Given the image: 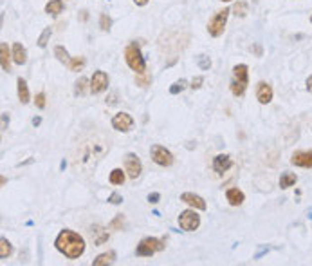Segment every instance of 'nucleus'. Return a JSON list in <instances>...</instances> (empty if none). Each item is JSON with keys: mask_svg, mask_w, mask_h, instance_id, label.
<instances>
[{"mask_svg": "<svg viewBox=\"0 0 312 266\" xmlns=\"http://www.w3.org/2000/svg\"><path fill=\"white\" fill-rule=\"evenodd\" d=\"M56 250L63 254L67 259H79L85 252V241L83 237L72 230H62L55 241Z\"/></svg>", "mask_w": 312, "mask_h": 266, "instance_id": "obj_1", "label": "nucleus"}, {"mask_svg": "<svg viewBox=\"0 0 312 266\" xmlns=\"http://www.w3.org/2000/svg\"><path fill=\"white\" fill-rule=\"evenodd\" d=\"M125 62L135 75H141V73L146 71V62H144V56L141 53V45L137 42H130L125 47Z\"/></svg>", "mask_w": 312, "mask_h": 266, "instance_id": "obj_2", "label": "nucleus"}, {"mask_svg": "<svg viewBox=\"0 0 312 266\" xmlns=\"http://www.w3.org/2000/svg\"><path fill=\"white\" fill-rule=\"evenodd\" d=\"M249 84V69L246 64H238L233 67V80H231V92L235 96H244Z\"/></svg>", "mask_w": 312, "mask_h": 266, "instance_id": "obj_3", "label": "nucleus"}, {"mask_svg": "<svg viewBox=\"0 0 312 266\" xmlns=\"http://www.w3.org/2000/svg\"><path fill=\"white\" fill-rule=\"evenodd\" d=\"M229 13H231V9H229V7H224L222 11H218L217 15L208 22V33L213 36V38H218L220 35H224L226 24H228V18H229Z\"/></svg>", "mask_w": 312, "mask_h": 266, "instance_id": "obj_4", "label": "nucleus"}, {"mask_svg": "<svg viewBox=\"0 0 312 266\" xmlns=\"http://www.w3.org/2000/svg\"><path fill=\"white\" fill-rule=\"evenodd\" d=\"M164 248V243L155 239V237H144L135 248V254L139 257H152L155 252H161Z\"/></svg>", "mask_w": 312, "mask_h": 266, "instance_id": "obj_5", "label": "nucleus"}, {"mask_svg": "<svg viewBox=\"0 0 312 266\" xmlns=\"http://www.w3.org/2000/svg\"><path fill=\"white\" fill-rule=\"evenodd\" d=\"M150 156H152V161L157 163L161 167H170L174 165V154L163 145H152L150 147Z\"/></svg>", "mask_w": 312, "mask_h": 266, "instance_id": "obj_6", "label": "nucleus"}, {"mask_svg": "<svg viewBox=\"0 0 312 266\" xmlns=\"http://www.w3.org/2000/svg\"><path fill=\"white\" fill-rule=\"evenodd\" d=\"M179 225L181 228L186 232H193L198 228L200 225V216H198L195 210H184L181 212V216H179Z\"/></svg>", "mask_w": 312, "mask_h": 266, "instance_id": "obj_7", "label": "nucleus"}, {"mask_svg": "<svg viewBox=\"0 0 312 266\" xmlns=\"http://www.w3.org/2000/svg\"><path fill=\"white\" fill-rule=\"evenodd\" d=\"M125 171H126L130 179H137V177L141 176L143 165H141V160L137 158V154L130 152V154L125 156Z\"/></svg>", "mask_w": 312, "mask_h": 266, "instance_id": "obj_8", "label": "nucleus"}, {"mask_svg": "<svg viewBox=\"0 0 312 266\" xmlns=\"http://www.w3.org/2000/svg\"><path fill=\"white\" fill-rule=\"evenodd\" d=\"M109 75L105 71H94V75L90 78V92L92 94H99L109 87Z\"/></svg>", "mask_w": 312, "mask_h": 266, "instance_id": "obj_9", "label": "nucleus"}, {"mask_svg": "<svg viewBox=\"0 0 312 266\" xmlns=\"http://www.w3.org/2000/svg\"><path fill=\"white\" fill-rule=\"evenodd\" d=\"M112 127L119 132H128L132 127H134V118L128 114V112H118V114L112 118Z\"/></svg>", "mask_w": 312, "mask_h": 266, "instance_id": "obj_10", "label": "nucleus"}, {"mask_svg": "<svg viewBox=\"0 0 312 266\" xmlns=\"http://www.w3.org/2000/svg\"><path fill=\"white\" fill-rule=\"evenodd\" d=\"M256 100L262 105H267L273 100V87L269 86L267 82H258L256 86Z\"/></svg>", "mask_w": 312, "mask_h": 266, "instance_id": "obj_11", "label": "nucleus"}, {"mask_svg": "<svg viewBox=\"0 0 312 266\" xmlns=\"http://www.w3.org/2000/svg\"><path fill=\"white\" fill-rule=\"evenodd\" d=\"M291 163L303 169H312V151H298L291 158Z\"/></svg>", "mask_w": 312, "mask_h": 266, "instance_id": "obj_12", "label": "nucleus"}, {"mask_svg": "<svg viewBox=\"0 0 312 266\" xmlns=\"http://www.w3.org/2000/svg\"><path fill=\"white\" fill-rule=\"evenodd\" d=\"M89 236H90V239H92V243H94V246H101V245H105V243L109 241V232L99 225L90 226Z\"/></svg>", "mask_w": 312, "mask_h": 266, "instance_id": "obj_13", "label": "nucleus"}, {"mask_svg": "<svg viewBox=\"0 0 312 266\" xmlns=\"http://www.w3.org/2000/svg\"><path fill=\"white\" fill-rule=\"evenodd\" d=\"M181 201L188 203L189 206H193L197 210H206V208H208L206 201L200 196H197V194H193V192H184V194H181Z\"/></svg>", "mask_w": 312, "mask_h": 266, "instance_id": "obj_14", "label": "nucleus"}, {"mask_svg": "<svg viewBox=\"0 0 312 266\" xmlns=\"http://www.w3.org/2000/svg\"><path fill=\"white\" fill-rule=\"evenodd\" d=\"M231 167H233V161H231V158H229L228 154L215 156V160H213V171L215 172L222 174V172H228Z\"/></svg>", "mask_w": 312, "mask_h": 266, "instance_id": "obj_15", "label": "nucleus"}, {"mask_svg": "<svg viewBox=\"0 0 312 266\" xmlns=\"http://www.w3.org/2000/svg\"><path fill=\"white\" fill-rule=\"evenodd\" d=\"M13 62H15L16 66H24L25 62H27V51H25V47L20 42H16V44H13Z\"/></svg>", "mask_w": 312, "mask_h": 266, "instance_id": "obj_16", "label": "nucleus"}, {"mask_svg": "<svg viewBox=\"0 0 312 266\" xmlns=\"http://www.w3.org/2000/svg\"><path fill=\"white\" fill-rule=\"evenodd\" d=\"M0 60H2V71L9 73L11 71V60H13V53L7 49V44H5V42L0 44Z\"/></svg>", "mask_w": 312, "mask_h": 266, "instance_id": "obj_17", "label": "nucleus"}, {"mask_svg": "<svg viewBox=\"0 0 312 266\" xmlns=\"http://www.w3.org/2000/svg\"><path fill=\"white\" fill-rule=\"evenodd\" d=\"M63 9H65L63 0H49V2L45 4V13L51 16H60L63 13Z\"/></svg>", "mask_w": 312, "mask_h": 266, "instance_id": "obj_18", "label": "nucleus"}, {"mask_svg": "<svg viewBox=\"0 0 312 266\" xmlns=\"http://www.w3.org/2000/svg\"><path fill=\"white\" fill-rule=\"evenodd\" d=\"M16 92H18V100L22 101V103H29L31 100V94H29V89H27V82L24 80V78H18L16 80Z\"/></svg>", "mask_w": 312, "mask_h": 266, "instance_id": "obj_19", "label": "nucleus"}, {"mask_svg": "<svg viewBox=\"0 0 312 266\" xmlns=\"http://www.w3.org/2000/svg\"><path fill=\"white\" fill-rule=\"evenodd\" d=\"M226 199L229 201L231 206H240L244 203V199H246V196H244V192L238 190V188H229V190L226 192Z\"/></svg>", "mask_w": 312, "mask_h": 266, "instance_id": "obj_20", "label": "nucleus"}, {"mask_svg": "<svg viewBox=\"0 0 312 266\" xmlns=\"http://www.w3.org/2000/svg\"><path fill=\"white\" fill-rule=\"evenodd\" d=\"M296 181H298L296 174H293V172H283L282 177H280V188H282V190H287L289 186L296 185Z\"/></svg>", "mask_w": 312, "mask_h": 266, "instance_id": "obj_21", "label": "nucleus"}, {"mask_svg": "<svg viewBox=\"0 0 312 266\" xmlns=\"http://www.w3.org/2000/svg\"><path fill=\"white\" fill-rule=\"evenodd\" d=\"M116 259V254L114 252H105L101 256H98L92 261V266H103V265H110V263H114Z\"/></svg>", "mask_w": 312, "mask_h": 266, "instance_id": "obj_22", "label": "nucleus"}, {"mask_svg": "<svg viewBox=\"0 0 312 266\" xmlns=\"http://www.w3.org/2000/svg\"><path fill=\"white\" fill-rule=\"evenodd\" d=\"M55 56L58 58L62 64H65V66H69L70 62V56H69V51L65 49L63 45H56L55 47Z\"/></svg>", "mask_w": 312, "mask_h": 266, "instance_id": "obj_23", "label": "nucleus"}, {"mask_svg": "<svg viewBox=\"0 0 312 266\" xmlns=\"http://www.w3.org/2000/svg\"><path fill=\"white\" fill-rule=\"evenodd\" d=\"M109 181L112 183V185H123V183H125V172H123V169H114V171L110 172Z\"/></svg>", "mask_w": 312, "mask_h": 266, "instance_id": "obj_24", "label": "nucleus"}, {"mask_svg": "<svg viewBox=\"0 0 312 266\" xmlns=\"http://www.w3.org/2000/svg\"><path fill=\"white\" fill-rule=\"evenodd\" d=\"M11 254H13V246H11V243L7 241L5 237H2V239H0V257L5 259V257H9Z\"/></svg>", "mask_w": 312, "mask_h": 266, "instance_id": "obj_25", "label": "nucleus"}, {"mask_svg": "<svg viewBox=\"0 0 312 266\" xmlns=\"http://www.w3.org/2000/svg\"><path fill=\"white\" fill-rule=\"evenodd\" d=\"M135 84L139 87H148L152 84V75H150L148 71H144L141 75H135Z\"/></svg>", "mask_w": 312, "mask_h": 266, "instance_id": "obj_26", "label": "nucleus"}, {"mask_svg": "<svg viewBox=\"0 0 312 266\" xmlns=\"http://www.w3.org/2000/svg\"><path fill=\"white\" fill-rule=\"evenodd\" d=\"M87 84H89V80H87L85 76H81V78L74 84V94L85 96V92H87Z\"/></svg>", "mask_w": 312, "mask_h": 266, "instance_id": "obj_27", "label": "nucleus"}, {"mask_svg": "<svg viewBox=\"0 0 312 266\" xmlns=\"http://www.w3.org/2000/svg\"><path fill=\"white\" fill-rule=\"evenodd\" d=\"M51 35H53V27H45L44 33H42V35H40V38H38V47L45 49V47H47V44H49V40H51Z\"/></svg>", "mask_w": 312, "mask_h": 266, "instance_id": "obj_28", "label": "nucleus"}, {"mask_svg": "<svg viewBox=\"0 0 312 266\" xmlns=\"http://www.w3.org/2000/svg\"><path fill=\"white\" fill-rule=\"evenodd\" d=\"M99 27L103 31H110V27H112V18H110L107 13H101V15H99Z\"/></svg>", "mask_w": 312, "mask_h": 266, "instance_id": "obj_29", "label": "nucleus"}, {"mask_svg": "<svg viewBox=\"0 0 312 266\" xmlns=\"http://www.w3.org/2000/svg\"><path fill=\"white\" fill-rule=\"evenodd\" d=\"M233 11L237 16L244 18V16L248 15V4H246V2H237V4L233 5Z\"/></svg>", "mask_w": 312, "mask_h": 266, "instance_id": "obj_30", "label": "nucleus"}, {"mask_svg": "<svg viewBox=\"0 0 312 266\" xmlns=\"http://www.w3.org/2000/svg\"><path fill=\"white\" fill-rule=\"evenodd\" d=\"M83 66H85V58H70V62H69V69L70 71H81L83 69Z\"/></svg>", "mask_w": 312, "mask_h": 266, "instance_id": "obj_31", "label": "nucleus"}, {"mask_svg": "<svg viewBox=\"0 0 312 266\" xmlns=\"http://www.w3.org/2000/svg\"><path fill=\"white\" fill-rule=\"evenodd\" d=\"M186 87H188V82H186V80H179V82H175L174 86L170 87V92H172V94H179V92H183Z\"/></svg>", "mask_w": 312, "mask_h": 266, "instance_id": "obj_32", "label": "nucleus"}, {"mask_svg": "<svg viewBox=\"0 0 312 266\" xmlns=\"http://www.w3.org/2000/svg\"><path fill=\"white\" fill-rule=\"evenodd\" d=\"M123 225H125V217H123V214H118L116 216V219L112 223H110V230H121L123 228Z\"/></svg>", "mask_w": 312, "mask_h": 266, "instance_id": "obj_33", "label": "nucleus"}, {"mask_svg": "<svg viewBox=\"0 0 312 266\" xmlns=\"http://www.w3.org/2000/svg\"><path fill=\"white\" fill-rule=\"evenodd\" d=\"M198 67L202 71H209V67H211V58L206 55H200L198 56Z\"/></svg>", "mask_w": 312, "mask_h": 266, "instance_id": "obj_34", "label": "nucleus"}, {"mask_svg": "<svg viewBox=\"0 0 312 266\" xmlns=\"http://www.w3.org/2000/svg\"><path fill=\"white\" fill-rule=\"evenodd\" d=\"M35 105L38 109H45V92H38L35 98Z\"/></svg>", "mask_w": 312, "mask_h": 266, "instance_id": "obj_35", "label": "nucleus"}, {"mask_svg": "<svg viewBox=\"0 0 312 266\" xmlns=\"http://www.w3.org/2000/svg\"><path fill=\"white\" fill-rule=\"evenodd\" d=\"M109 203H112V205H119V203H123V196H119L118 192H114V194H110L109 196Z\"/></svg>", "mask_w": 312, "mask_h": 266, "instance_id": "obj_36", "label": "nucleus"}, {"mask_svg": "<svg viewBox=\"0 0 312 266\" xmlns=\"http://www.w3.org/2000/svg\"><path fill=\"white\" fill-rule=\"evenodd\" d=\"M202 82H204V78L202 76H197V78H193V82H191V89H198V87L202 86Z\"/></svg>", "mask_w": 312, "mask_h": 266, "instance_id": "obj_37", "label": "nucleus"}, {"mask_svg": "<svg viewBox=\"0 0 312 266\" xmlns=\"http://www.w3.org/2000/svg\"><path fill=\"white\" fill-rule=\"evenodd\" d=\"M9 125V114L7 112H2V131H5Z\"/></svg>", "mask_w": 312, "mask_h": 266, "instance_id": "obj_38", "label": "nucleus"}, {"mask_svg": "<svg viewBox=\"0 0 312 266\" xmlns=\"http://www.w3.org/2000/svg\"><path fill=\"white\" fill-rule=\"evenodd\" d=\"M159 199H161V194L159 192H152V194H148V201L150 203H159Z\"/></svg>", "mask_w": 312, "mask_h": 266, "instance_id": "obj_39", "label": "nucleus"}, {"mask_svg": "<svg viewBox=\"0 0 312 266\" xmlns=\"http://www.w3.org/2000/svg\"><path fill=\"white\" fill-rule=\"evenodd\" d=\"M251 51H253L256 56H262V53H263V51H262V45H260V44H254L253 47H251Z\"/></svg>", "mask_w": 312, "mask_h": 266, "instance_id": "obj_40", "label": "nucleus"}, {"mask_svg": "<svg viewBox=\"0 0 312 266\" xmlns=\"http://www.w3.org/2000/svg\"><path fill=\"white\" fill-rule=\"evenodd\" d=\"M116 98H118V94H112V96H110V100L107 98V105H114V103H118V100H116Z\"/></svg>", "mask_w": 312, "mask_h": 266, "instance_id": "obj_41", "label": "nucleus"}, {"mask_svg": "<svg viewBox=\"0 0 312 266\" xmlns=\"http://www.w3.org/2000/svg\"><path fill=\"white\" fill-rule=\"evenodd\" d=\"M148 2H150V0H134V4L135 5H141V7H143V5H146Z\"/></svg>", "mask_w": 312, "mask_h": 266, "instance_id": "obj_42", "label": "nucleus"}, {"mask_svg": "<svg viewBox=\"0 0 312 266\" xmlns=\"http://www.w3.org/2000/svg\"><path fill=\"white\" fill-rule=\"evenodd\" d=\"M307 90L309 92H312V75L307 78Z\"/></svg>", "mask_w": 312, "mask_h": 266, "instance_id": "obj_43", "label": "nucleus"}, {"mask_svg": "<svg viewBox=\"0 0 312 266\" xmlns=\"http://www.w3.org/2000/svg\"><path fill=\"white\" fill-rule=\"evenodd\" d=\"M40 123H42V118H40V116H36V118H33V125L38 127Z\"/></svg>", "mask_w": 312, "mask_h": 266, "instance_id": "obj_44", "label": "nucleus"}, {"mask_svg": "<svg viewBox=\"0 0 312 266\" xmlns=\"http://www.w3.org/2000/svg\"><path fill=\"white\" fill-rule=\"evenodd\" d=\"M89 15H87V11H81V20H87Z\"/></svg>", "mask_w": 312, "mask_h": 266, "instance_id": "obj_45", "label": "nucleus"}, {"mask_svg": "<svg viewBox=\"0 0 312 266\" xmlns=\"http://www.w3.org/2000/svg\"><path fill=\"white\" fill-rule=\"evenodd\" d=\"M309 214H311V216H309V217H311V219H312V208H311V212H309Z\"/></svg>", "mask_w": 312, "mask_h": 266, "instance_id": "obj_46", "label": "nucleus"}, {"mask_svg": "<svg viewBox=\"0 0 312 266\" xmlns=\"http://www.w3.org/2000/svg\"><path fill=\"white\" fill-rule=\"evenodd\" d=\"M220 2H231V0H220Z\"/></svg>", "mask_w": 312, "mask_h": 266, "instance_id": "obj_47", "label": "nucleus"}, {"mask_svg": "<svg viewBox=\"0 0 312 266\" xmlns=\"http://www.w3.org/2000/svg\"><path fill=\"white\" fill-rule=\"evenodd\" d=\"M311 22H312V16H311Z\"/></svg>", "mask_w": 312, "mask_h": 266, "instance_id": "obj_48", "label": "nucleus"}]
</instances>
